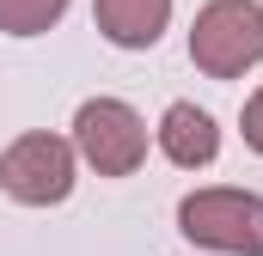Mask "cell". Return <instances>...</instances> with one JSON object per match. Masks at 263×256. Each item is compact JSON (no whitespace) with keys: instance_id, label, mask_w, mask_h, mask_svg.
Returning a JSON list of instances; mask_svg holds the SVG:
<instances>
[{"instance_id":"obj_5","label":"cell","mask_w":263,"mask_h":256,"mask_svg":"<svg viewBox=\"0 0 263 256\" xmlns=\"http://www.w3.org/2000/svg\"><path fill=\"white\" fill-rule=\"evenodd\" d=\"M153 140H159V153H165L178 171H208V165L220 159V128H214V116H208L202 104H190V98L165 104Z\"/></svg>"},{"instance_id":"obj_1","label":"cell","mask_w":263,"mask_h":256,"mask_svg":"<svg viewBox=\"0 0 263 256\" xmlns=\"http://www.w3.org/2000/svg\"><path fill=\"white\" fill-rule=\"evenodd\" d=\"M178 232L220 256H263V195L208 183L178 201Z\"/></svg>"},{"instance_id":"obj_8","label":"cell","mask_w":263,"mask_h":256,"mask_svg":"<svg viewBox=\"0 0 263 256\" xmlns=\"http://www.w3.org/2000/svg\"><path fill=\"white\" fill-rule=\"evenodd\" d=\"M239 134H245V146L263 159V86L245 98V110H239Z\"/></svg>"},{"instance_id":"obj_7","label":"cell","mask_w":263,"mask_h":256,"mask_svg":"<svg viewBox=\"0 0 263 256\" xmlns=\"http://www.w3.org/2000/svg\"><path fill=\"white\" fill-rule=\"evenodd\" d=\"M67 12V0H0V31L6 37H43L55 31Z\"/></svg>"},{"instance_id":"obj_6","label":"cell","mask_w":263,"mask_h":256,"mask_svg":"<svg viewBox=\"0 0 263 256\" xmlns=\"http://www.w3.org/2000/svg\"><path fill=\"white\" fill-rule=\"evenodd\" d=\"M92 25L117 49H153L172 25V0H92Z\"/></svg>"},{"instance_id":"obj_3","label":"cell","mask_w":263,"mask_h":256,"mask_svg":"<svg viewBox=\"0 0 263 256\" xmlns=\"http://www.w3.org/2000/svg\"><path fill=\"white\" fill-rule=\"evenodd\" d=\"M73 177H80V153H73L67 134H49V128H31V134H18L0 153V189L18 207H55V201H67Z\"/></svg>"},{"instance_id":"obj_4","label":"cell","mask_w":263,"mask_h":256,"mask_svg":"<svg viewBox=\"0 0 263 256\" xmlns=\"http://www.w3.org/2000/svg\"><path fill=\"white\" fill-rule=\"evenodd\" d=\"M73 153L80 165H92L98 177H135L147 165V122L123 98H86L73 110Z\"/></svg>"},{"instance_id":"obj_2","label":"cell","mask_w":263,"mask_h":256,"mask_svg":"<svg viewBox=\"0 0 263 256\" xmlns=\"http://www.w3.org/2000/svg\"><path fill=\"white\" fill-rule=\"evenodd\" d=\"M190 61L208 79H239L263 61V0H208L190 25Z\"/></svg>"}]
</instances>
